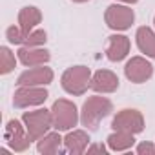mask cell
Segmentation results:
<instances>
[{
  "mask_svg": "<svg viewBox=\"0 0 155 155\" xmlns=\"http://www.w3.org/2000/svg\"><path fill=\"white\" fill-rule=\"evenodd\" d=\"M111 111H113V104L110 99L101 95L88 97V101L82 104V110H81V122L88 130H97L101 120L106 119Z\"/></svg>",
  "mask_w": 155,
  "mask_h": 155,
  "instance_id": "cell-1",
  "label": "cell"
},
{
  "mask_svg": "<svg viewBox=\"0 0 155 155\" xmlns=\"http://www.w3.org/2000/svg\"><path fill=\"white\" fill-rule=\"evenodd\" d=\"M91 69L88 66H73L68 68L62 77H60V84L62 90L69 95H84L88 91V88H91Z\"/></svg>",
  "mask_w": 155,
  "mask_h": 155,
  "instance_id": "cell-2",
  "label": "cell"
},
{
  "mask_svg": "<svg viewBox=\"0 0 155 155\" xmlns=\"http://www.w3.org/2000/svg\"><path fill=\"white\" fill-rule=\"evenodd\" d=\"M51 117H53V128L58 131H69L81 120V115H79V110H77L75 102H71L68 99H58L53 102Z\"/></svg>",
  "mask_w": 155,
  "mask_h": 155,
  "instance_id": "cell-3",
  "label": "cell"
},
{
  "mask_svg": "<svg viewBox=\"0 0 155 155\" xmlns=\"http://www.w3.org/2000/svg\"><path fill=\"white\" fill-rule=\"evenodd\" d=\"M22 122L33 140H38L44 137L51 128H53V117L51 110H35V111H26L22 115Z\"/></svg>",
  "mask_w": 155,
  "mask_h": 155,
  "instance_id": "cell-4",
  "label": "cell"
},
{
  "mask_svg": "<svg viewBox=\"0 0 155 155\" xmlns=\"http://www.w3.org/2000/svg\"><path fill=\"white\" fill-rule=\"evenodd\" d=\"M4 140L6 144L13 150V151H26L29 148V144L33 142V139L29 137L24 122L11 119L6 124V131H4Z\"/></svg>",
  "mask_w": 155,
  "mask_h": 155,
  "instance_id": "cell-5",
  "label": "cell"
},
{
  "mask_svg": "<svg viewBox=\"0 0 155 155\" xmlns=\"http://www.w3.org/2000/svg\"><path fill=\"white\" fill-rule=\"evenodd\" d=\"M104 20H106L110 29H113V31H126V29L131 28V24L135 20V13L128 6L111 4V6H108V9L104 13Z\"/></svg>",
  "mask_w": 155,
  "mask_h": 155,
  "instance_id": "cell-6",
  "label": "cell"
},
{
  "mask_svg": "<svg viewBox=\"0 0 155 155\" xmlns=\"http://www.w3.org/2000/svg\"><path fill=\"white\" fill-rule=\"evenodd\" d=\"M49 93L44 86H18V90L13 95L15 108H31L40 106L48 101Z\"/></svg>",
  "mask_w": 155,
  "mask_h": 155,
  "instance_id": "cell-7",
  "label": "cell"
},
{
  "mask_svg": "<svg viewBox=\"0 0 155 155\" xmlns=\"http://www.w3.org/2000/svg\"><path fill=\"white\" fill-rule=\"evenodd\" d=\"M111 128L119 131H130V133H140L144 130V117L139 110L126 108L117 111V115L111 120Z\"/></svg>",
  "mask_w": 155,
  "mask_h": 155,
  "instance_id": "cell-8",
  "label": "cell"
},
{
  "mask_svg": "<svg viewBox=\"0 0 155 155\" xmlns=\"http://www.w3.org/2000/svg\"><path fill=\"white\" fill-rule=\"evenodd\" d=\"M124 75L126 79L133 84H142L146 81L151 79L153 75V66L151 62H148L144 57H131L126 66H124Z\"/></svg>",
  "mask_w": 155,
  "mask_h": 155,
  "instance_id": "cell-9",
  "label": "cell"
},
{
  "mask_svg": "<svg viewBox=\"0 0 155 155\" xmlns=\"http://www.w3.org/2000/svg\"><path fill=\"white\" fill-rule=\"evenodd\" d=\"M53 69L46 68V66H35L29 68L28 71L20 73L17 84L18 86H48L53 82Z\"/></svg>",
  "mask_w": 155,
  "mask_h": 155,
  "instance_id": "cell-10",
  "label": "cell"
},
{
  "mask_svg": "<svg viewBox=\"0 0 155 155\" xmlns=\"http://www.w3.org/2000/svg\"><path fill=\"white\" fill-rule=\"evenodd\" d=\"M119 88V77L110 69H99L91 77V90L97 93H113Z\"/></svg>",
  "mask_w": 155,
  "mask_h": 155,
  "instance_id": "cell-11",
  "label": "cell"
},
{
  "mask_svg": "<svg viewBox=\"0 0 155 155\" xmlns=\"http://www.w3.org/2000/svg\"><path fill=\"white\" fill-rule=\"evenodd\" d=\"M130 38L126 35H111L108 38V48H106V57L111 62H120L128 57L130 53Z\"/></svg>",
  "mask_w": 155,
  "mask_h": 155,
  "instance_id": "cell-12",
  "label": "cell"
},
{
  "mask_svg": "<svg viewBox=\"0 0 155 155\" xmlns=\"http://www.w3.org/2000/svg\"><path fill=\"white\" fill-rule=\"evenodd\" d=\"M90 140L91 139L84 130H73V131L69 130V133L64 137V150L73 155H81V153L88 151Z\"/></svg>",
  "mask_w": 155,
  "mask_h": 155,
  "instance_id": "cell-13",
  "label": "cell"
},
{
  "mask_svg": "<svg viewBox=\"0 0 155 155\" xmlns=\"http://www.w3.org/2000/svg\"><path fill=\"white\" fill-rule=\"evenodd\" d=\"M17 55H18V60L24 66H29V68L44 66L51 58V55H49L48 49H44V48H28V46H22Z\"/></svg>",
  "mask_w": 155,
  "mask_h": 155,
  "instance_id": "cell-14",
  "label": "cell"
},
{
  "mask_svg": "<svg viewBox=\"0 0 155 155\" xmlns=\"http://www.w3.org/2000/svg\"><path fill=\"white\" fill-rule=\"evenodd\" d=\"M137 48L150 58H155V31L148 26H140L135 33Z\"/></svg>",
  "mask_w": 155,
  "mask_h": 155,
  "instance_id": "cell-15",
  "label": "cell"
},
{
  "mask_svg": "<svg viewBox=\"0 0 155 155\" xmlns=\"http://www.w3.org/2000/svg\"><path fill=\"white\" fill-rule=\"evenodd\" d=\"M42 22V13L35 6H26L18 11V26L22 28L24 33H31L37 29V26Z\"/></svg>",
  "mask_w": 155,
  "mask_h": 155,
  "instance_id": "cell-16",
  "label": "cell"
},
{
  "mask_svg": "<svg viewBox=\"0 0 155 155\" xmlns=\"http://www.w3.org/2000/svg\"><path fill=\"white\" fill-rule=\"evenodd\" d=\"M62 144H64V139L60 137L58 130L48 131L44 137H40L37 140V150H38V153H44V155H55V153L62 151Z\"/></svg>",
  "mask_w": 155,
  "mask_h": 155,
  "instance_id": "cell-17",
  "label": "cell"
},
{
  "mask_svg": "<svg viewBox=\"0 0 155 155\" xmlns=\"http://www.w3.org/2000/svg\"><path fill=\"white\" fill-rule=\"evenodd\" d=\"M133 144H135V137L130 131H119V130H115L108 137V148L111 151H126V150L133 148Z\"/></svg>",
  "mask_w": 155,
  "mask_h": 155,
  "instance_id": "cell-18",
  "label": "cell"
},
{
  "mask_svg": "<svg viewBox=\"0 0 155 155\" xmlns=\"http://www.w3.org/2000/svg\"><path fill=\"white\" fill-rule=\"evenodd\" d=\"M15 64H17V60H15V55L11 53V49L2 46L0 48V73L2 75L11 73L15 69Z\"/></svg>",
  "mask_w": 155,
  "mask_h": 155,
  "instance_id": "cell-19",
  "label": "cell"
},
{
  "mask_svg": "<svg viewBox=\"0 0 155 155\" xmlns=\"http://www.w3.org/2000/svg\"><path fill=\"white\" fill-rule=\"evenodd\" d=\"M28 35H29V33H24L20 26H9V28L6 29V38H8L11 44H17V46H24Z\"/></svg>",
  "mask_w": 155,
  "mask_h": 155,
  "instance_id": "cell-20",
  "label": "cell"
},
{
  "mask_svg": "<svg viewBox=\"0 0 155 155\" xmlns=\"http://www.w3.org/2000/svg\"><path fill=\"white\" fill-rule=\"evenodd\" d=\"M46 40H48V35H46L44 29H33V31L28 35L24 46H28V48H40V46L46 44Z\"/></svg>",
  "mask_w": 155,
  "mask_h": 155,
  "instance_id": "cell-21",
  "label": "cell"
},
{
  "mask_svg": "<svg viewBox=\"0 0 155 155\" xmlns=\"http://www.w3.org/2000/svg\"><path fill=\"white\" fill-rule=\"evenodd\" d=\"M137 153L139 155H155V144H150V142H140L137 146Z\"/></svg>",
  "mask_w": 155,
  "mask_h": 155,
  "instance_id": "cell-22",
  "label": "cell"
},
{
  "mask_svg": "<svg viewBox=\"0 0 155 155\" xmlns=\"http://www.w3.org/2000/svg\"><path fill=\"white\" fill-rule=\"evenodd\" d=\"M110 148H106L104 144H90L88 146V153H95V151H101V153H106Z\"/></svg>",
  "mask_w": 155,
  "mask_h": 155,
  "instance_id": "cell-23",
  "label": "cell"
},
{
  "mask_svg": "<svg viewBox=\"0 0 155 155\" xmlns=\"http://www.w3.org/2000/svg\"><path fill=\"white\" fill-rule=\"evenodd\" d=\"M119 2H124V4H137L139 0H119Z\"/></svg>",
  "mask_w": 155,
  "mask_h": 155,
  "instance_id": "cell-24",
  "label": "cell"
},
{
  "mask_svg": "<svg viewBox=\"0 0 155 155\" xmlns=\"http://www.w3.org/2000/svg\"><path fill=\"white\" fill-rule=\"evenodd\" d=\"M71 2H77V4H84V2H88V0H71Z\"/></svg>",
  "mask_w": 155,
  "mask_h": 155,
  "instance_id": "cell-25",
  "label": "cell"
},
{
  "mask_svg": "<svg viewBox=\"0 0 155 155\" xmlns=\"http://www.w3.org/2000/svg\"><path fill=\"white\" fill-rule=\"evenodd\" d=\"M153 24H155V17H153Z\"/></svg>",
  "mask_w": 155,
  "mask_h": 155,
  "instance_id": "cell-26",
  "label": "cell"
}]
</instances>
